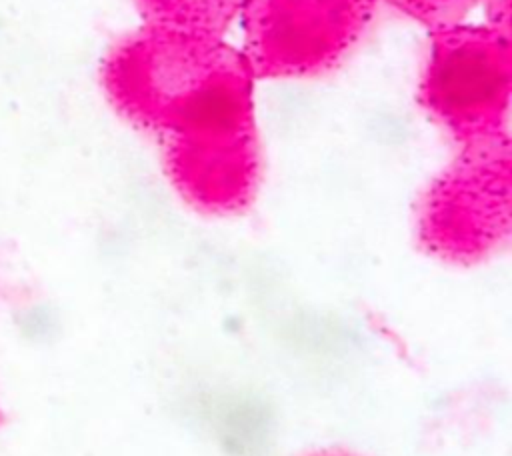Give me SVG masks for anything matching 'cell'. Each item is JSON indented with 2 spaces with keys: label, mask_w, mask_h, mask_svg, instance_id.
<instances>
[{
  "label": "cell",
  "mask_w": 512,
  "mask_h": 456,
  "mask_svg": "<svg viewBox=\"0 0 512 456\" xmlns=\"http://www.w3.org/2000/svg\"><path fill=\"white\" fill-rule=\"evenodd\" d=\"M510 94V34L464 22L432 30L420 102L460 146L508 136Z\"/></svg>",
  "instance_id": "obj_3"
},
{
  "label": "cell",
  "mask_w": 512,
  "mask_h": 456,
  "mask_svg": "<svg viewBox=\"0 0 512 456\" xmlns=\"http://www.w3.org/2000/svg\"><path fill=\"white\" fill-rule=\"evenodd\" d=\"M512 226L510 136L460 146L418 204L422 248L452 264H474L498 252Z\"/></svg>",
  "instance_id": "obj_2"
},
{
  "label": "cell",
  "mask_w": 512,
  "mask_h": 456,
  "mask_svg": "<svg viewBox=\"0 0 512 456\" xmlns=\"http://www.w3.org/2000/svg\"><path fill=\"white\" fill-rule=\"evenodd\" d=\"M110 104L162 146L166 174L194 208L242 212L260 182L254 74L222 36L144 26L102 60Z\"/></svg>",
  "instance_id": "obj_1"
},
{
  "label": "cell",
  "mask_w": 512,
  "mask_h": 456,
  "mask_svg": "<svg viewBox=\"0 0 512 456\" xmlns=\"http://www.w3.org/2000/svg\"><path fill=\"white\" fill-rule=\"evenodd\" d=\"M304 456H360L356 452H350V450H344V448H322V450H314V452H308Z\"/></svg>",
  "instance_id": "obj_8"
},
{
  "label": "cell",
  "mask_w": 512,
  "mask_h": 456,
  "mask_svg": "<svg viewBox=\"0 0 512 456\" xmlns=\"http://www.w3.org/2000/svg\"><path fill=\"white\" fill-rule=\"evenodd\" d=\"M486 6L488 26L510 34V0H482Z\"/></svg>",
  "instance_id": "obj_7"
},
{
  "label": "cell",
  "mask_w": 512,
  "mask_h": 456,
  "mask_svg": "<svg viewBox=\"0 0 512 456\" xmlns=\"http://www.w3.org/2000/svg\"><path fill=\"white\" fill-rule=\"evenodd\" d=\"M146 26L222 36L246 0H134Z\"/></svg>",
  "instance_id": "obj_5"
},
{
  "label": "cell",
  "mask_w": 512,
  "mask_h": 456,
  "mask_svg": "<svg viewBox=\"0 0 512 456\" xmlns=\"http://www.w3.org/2000/svg\"><path fill=\"white\" fill-rule=\"evenodd\" d=\"M380 0H246L242 54L254 78L332 68L366 32Z\"/></svg>",
  "instance_id": "obj_4"
},
{
  "label": "cell",
  "mask_w": 512,
  "mask_h": 456,
  "mask_svg": "<svg viewBox=\"0 0 512 456\" xmlns=\"http://www.w3.org/2000/svg\"><path fill=\"white\" fill-rule=\"evenodd\" d=\"M406 16L430 30L460 24L462 18L482 0H386Z\"/></svg>",
  "instance_id": "obj_6"
}]
</instances>
